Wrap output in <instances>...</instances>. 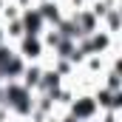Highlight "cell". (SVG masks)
I'll list each match as a JSON object with an SVG mask.
<instances>
[{"mask_svg":"<svg viewBox=\"0 0 122 122\" xmlns=\"http://www.w3.org/2000/svg\"><path fill=\"white\" fill-rule=\"evenodd\" d=\"M0 105L17 119H29V114L34 111V91H29L20 82H3Z\"/></svg>","mask_w":122,"mask_h":122,"instance_id":"1","label":"cell"},{"mask_svg":"<svg viewBox=\"0 0 122 122\" xmlns=\"http://www.w3.org/2000/svg\"><path fill=\"white\" fill-rule=\"evenodd\" d=\"M71 117L77 122H88L94 119V117H99V108H97V99H94L88 91H82V94H74V99L68 102V108H65Z\"/></svg>","mask_w":122,"mask_h":122,"instance_id":"2","label":"cell"},{"mask_svg":"<svg viewBox=\"0 0 122 122\" xmlns=\"http://www.w3.org/2000/svg\"><path fill=\"white\" fill-rule=\"evenodd\" d=\"M14 51H17L26 62H46V57H48L43 40H40V37H31V34H23V37L14 43Z\"/></svg>","mask_w":122,"mask_h":122,"instance_id":"3","label":"cell"},{"mask_svg":"<svg viewBox=\"0 0 122 122\" xmlns=\"http://www.w3.org/2000/svg\"><path fill=\"white\" fill-rule=\"evenodd\" d=\"M68 17H71V23H74L77 31H80V40L88 37V34H94V31L99 29V17L94 14L88 6H85V9H77V11H68Z\"/></svg>","mask_w":122,"mask_h":122,"instance_id":"4","label":"cell"},{"mask_svg":"<svg viewBox=\"0 0 122 122\" xmlns=\"http://www.w3.org/2000/svg\"><path fill=\"white\" fill-rule=\"evenodd\" d=\"M20 26H23V34H31V37H40L43 31L48 29L46 20L40 17L37 6H31V9H26V11H20Z\"/></svg>","mask_w":122,"mask_h":122,"instance_id":"5","label":"cell"},{"mask_svg":"<svg viewBox=\"0 0 122 122\" xmlns=\"http://www.w3.org/2000/svg\"><path fill=\"white\" fill-rule=\"evenodd\" d=\"M37 11H40V17L46 20V26H57L62 17L68 14V11H65V6H62L60 0H46V3H37Z\"/></svg>","mask_w":122,"mask_h":122,"instance_id":"6","label":"cell"},{"mask_svg":"<svg viewBox=\"0 0 122 122\" xmlns=\"http://www.w3.org/2000/svg\"><path fill=\"white\" fill-rule=\"evenodd\" d=\"M43 71H46L43 62H29L26 71H23V77H20V85H26L29 91H37L40 88V80H43Z\"/></svg>","mask_w":122,"mask_h":122,"instance_id":"7","label":"cell"},{"mask_svg":"<svg viewBox=\"0 0 122 122\" xmlns=\"http://www.w3.org/2000/svg\"><path fill=\"white\" fill-rule=\"evenodd\" d=\"M9 122H29V119H17V117H11V119H9Z\"/></svg>","mask_w":122,"mask_h":122,"instance_id":"8","label":"cell"},{"mask_svg":"<svg viewBox=\"0 0 122 122\" xmlns=\"http://www.w3.org/2000/svg\"><path fill=\"white\" fill-rule=\"evenodd\" d=\"M0 43H6V37H3V26H0Z\"/></svg>","mask_w":122,"mask_h":122,"instance_id":"9","label":"cell"},{"mask_svg":"<svg viewBox=\"0 0 122 122\" xmlns=\"http://www.w3.org/2000/svg\"><path fill=\"white\" fill-rule=\"evenodd\" d=\"M37 3H46V0H34V6H37Z\"/></svg>","mask_w":122,"mask_h":122,"instance_id":"10","label":"cell"},{"mask_svg":"<svg viewBox=\"0 0 122 122\" xmlns=\"http://www.w3.org/2000/svg\"><path fill=\"white\" fill-rule=\"evenodd\" d=\"M0 91H3V82H0Z\"/></svg>","mask_w":122,"mask_h":122,"instance_id":"11","label":"cell"}]
</instances>
